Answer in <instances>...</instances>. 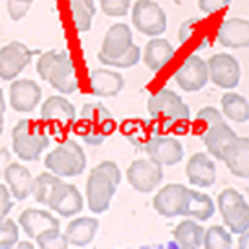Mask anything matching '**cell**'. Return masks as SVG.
I'll return each instance as SVG.
<instances>
[{
    "instance_id": "cell-41",
    "label": "cell",
    "mask_w": 249,
    "mask_h": 249,
    "mask_svg": "<svg viewBox=\"0 0 249 249\" xmlns=\"http://www.w3.org/2000/svg\"><path fill=\"white\" fill-rule=\"evenodd\" d=\"M198 22H200L198 18H187L185 22H181V26H179V30H178V39L181 44H187V42L191 40V37L195 35L196 24Z\"/></svg>"
},
{
    "instance_id": "cell-22",
    "label": "cell",
    "mask_w": 249,
    "mask_h": 249,
    "mask_svg": "<svg viewBox=\"0 0 249 249\" xmlns=\"http://www.w3.org/2000/svg\"><path fill=\"white\" fill-rule=\"evenodd\" d=\"M234 140H236V134L229 124H226V121L207 126V130L202 134V143L209 150V154L214 156L216 160H224L227 147Z\"/></svg>"
},
{
    "instance_id": "cell-18",
    "label": "cell",
    "mask_w": 249,
    "mask_h": 249,
    "mask_svg": "<svg viewBox=\"0 0 249 249\" xmlns=\"http://www.w3.org/2000/svg\"><path fill=\"white\" fill-rule=\"evenodd\" d=\"M40 117L46 123H53L59 124V126H70V124H75L77 112H75V107L66 97L52 95L42 103Z\"/></svg>"
},
{
    "instance_id": "cell-16",
    "label": "cell",
    "mask_w": 249,
    "mask_h": 249,
    "mask_svg": "<svg viewBox=\"0 0 249 249\" xmlns=\"http://www.w3.org/2000/svg\"><path fill=\"white\" fill-rule=\"evenodd\" d=\"M143 148L148 154V158L154 160L156 163H160L161 167H171L183 160V145L176 138L154 136L145 141Z\"/></svg>"
},
{
    "instance_id": "cell-24",
    "label": "cell",
    "mask_w": 249,
    "mask_h": 249,
    "mask_svg": "<svg viewBox=\"0 0 249 249\" xmlns=\"http://www.w3.org/2000/svg\"><path fill=\"white\" fill-rule=\"evenodd\" d=\"M224 163L231 174L238 178H249V140L248 138H238L227 147L224 154Z\"/></svg>"
},
{
    "instance_id": "cell-37",
    "label": "cell",
    "mask_w": 249,
    "mask_h": 249,
    "mask_svg": "<svg viewBox=\"0 0 249 249\" xmlns=\"http://www.w3.org/2000/svg\"><path fill=\"white\" fill-rule=\"evenodd\" d=\"M196 119L205 123L207 126H213L216 123H222L224 121V116L220 114V110H216L214 107H203L198 114H196Z\"/></svg>"
},
{
    "instance_id": "cell-8",
    "label": "cell",
    "mask_w": 249,
    "mask_h": 249,
    "mask_svg": "<svg viewBox=\"0 0 249 249\" xmlns=\"http://www.w3.org/2000/svg\"><path fill=\"white\" fill-rule=\"evenodd\" d=\"M218 209L231 233L240 234L249 227V203L236 189H224L220 193Z\"/></svg>"
},
{
    "instance_id": "cell-43",
    "label": "cell",
    "mask_w": 249,
    "mask_h": 249,
    "mask_svg": "<svg viewBox=\"0 0 249 249\" xmlns=\"http://www.w3.org/2000/svg\"><path fill=\"white\" fill-rule=\"evenodd\" d=\"M4 110H6V105H0V136L4 132Z\"/></svg>"
},
{
    "instance_id": "cell-23",
    "label": "cell",
    "mask_w": 249,
    "mask_h": 249,
    "mask_svg": "<svg viewBox=\"0 0 249 249\" xmlns=\"http://www.w3.org/2000/svg\"><path fill=\"white\" fill-rule=\"evenodd\" d=\"M124 79L116 70L97 68L90 73V90L95 97H114L123 90Z\"/></svg>"
},
{
    "instance_id": "cell-28",
    "label": "cell",
    "mask_w": 249,
    "mask_h": 249,
    "mask_svg": "<svg viewBox=\"0 0 249 249\" xmlns=\"http://www.w3.org/2000/svg\"><path fill=\"white\" fill-rule=\"evenodd\" d=\"M203 233H205L203 227L189 218V220H183L181 224H178L172 234H174V240H176V246H178V248L198 249V248H202Z\"/></svg>"
},
{
    "instance_id": "cell-26",
    "label": "cell",
    "mask_w": 249,
    "mask_h": 249,
    "mask_svg": "<svg viewBox=\"0 0 249 249\" xmlns=\"http://www.w3.org/2000/svg\"><path fill=\"white\" fill-rule=\"evenodd\" d=\"M4 178L8 183V189L15 200H26L31 195L33 189V178L31 172L20 163H9L4 169Z\"/></svg>"
},
{
    "instance_id": "cell-38",
    "label": "cell",
    "mask_w": 249,
    "mask_h": 249,
    "mask_svg": "<svg viewBox=\"0 0 249 249\" xmlns=\"http://www.w3.org/2000/svg\"><path fill=\"white\" fill-rule=\"evenodd\" d=\"M30 6L28 2H20V0H8V13L11 17V20H20L28 15L30 11Z\"/></svg>"
},
{
    "instance_id": "cell-3",
    "label": "cell",
    "mask_w": 249,
    "mask_h": 249,
    "mask_svg": "<svg viewBox=\"0 0 249 249\" xmlns=\"http://www.w3.org/2000/svg\"><path fill=\"white\" fill-rule=\"evenodd\" d=\"M37 73L40 79L48 81L55 90H59L64 95L73 93L79 88L75 66L66 52H57V50L44 52L37 61Z\"/></svg>"
},
{
    "instance_id": "cell-17",
    "label": "cell",
    "mask_w": 249,
    "mask_h": 249,
    "mask_svg": "<svg viewBox=\"0 0 249 249\" xmlns=\"http://www.w3.org/2000/svg\"><path fill=\"white\" fill-rule=\"evenodd\" d=\"M42 99L40 86L31 79H18L9 86V103L15 112H31Z\"/></svg>"
},
{
    "instance_id": "cell-35",
    "label": "cell",
    "mask_w": 249,
    "mask_h": 249,
    "mask_svg": "<svg viewBox=\"0 0 249 249\" xmlns=\"http://www.w3.org/2000/svg\"><path fill=\"white\" fill-rule=\"evenodd\" d=\"M18 242V226L13 220H0V249L15 248Z\"/></svg>"
},
{
    "instance_id": "cell-29",
    "label": "cell",
    "mask_w": 249,
    "mask_h": 249,
    "mask_svg": "<svg viewBox=\"0 0 249 249\" xmlns=\"http://www.w3.org/2000/svg\"><path fill=\"white\" fill-rule=\"evenodd\" d=\"M214 211H216V207H214V202H213L211 196L189 189V200H187L185 216L195 218L198 222H205V220L213 218Z\"/></svg>"
},
{
    "instance_id": "cell-6",
    "label": "cell",
    "mask_w": 249,
    "mask_h": 249,
    "mask_svg": "<svg viewBox=\"0 0 249 249\" xmlns=\"http://www.w3.org/2000/svg\"><path fill=\"white\" fill-rule=\"evenodd\" d=\"M44 165L50 172L59 178H73L81 176L86 169V154L77 141L64 140L55 147L44 160Z\"/></svg>"
},
{
    "instance_id": "cell-32",
    "label": "cell",
    "mask_w": 249,
    "mask_h": 249,
    "mask_svg": "<svg viewBox=\"0 0 249 249\" xmlns=\"http://www.w3.org/2000/svg\"><path fill=\"white\" fill-rule=\"evenodd\" d=\"M61 179L59 176H55L53 172H44L37 176V179H33V189H31V195L37 200V203L40 205H48L50 202V195L53 191V187L59 183Z\"/></svg>"
},
{
    "instance_id": "cell-21",
    "label": "cell",
    "mask_w": 249,
    "mask_h": 249,
    "mask_svg": "<svg viewBox=\"0 0 249 249\" xmlns=\"http://www.w3.org/2000/svg\"><path fill=\"white\" fill-rule=\"evenodd\" d=\"M216 40L224 48H248L249 46V20L244 18H227L220 24Z\"/></svg>"
},
{
    "instance_id": "cell-33",
    "label": "cell",
    "mask_w": 249,
    "mask_h": 249,
    "mask_svg": "<svg viewBox=\"0 0 249 249\" xmlns=\"http://www.w3.org/2000/svg\"><path fill=\"white\" fill-rule=\"evenodd\" d=\"M202 248L205 249H229L233 248V236L231 231H227L226 227L213 226L203 233Z\"/></svg>"
},
{
    "instance_id": "cell-40",
    "label": "cell",
    "mask_w": 249,
    "mask_h": 249,
    "mask_svg": "<svg viewBox=\"0 0 249 249\" xmlns=\"http://www.w3.org/2000/svg\"><path fill=\"white\" fill-rule=\"evenodd\" d=\"M13 209V200H11V193L4 183H0V220L9 214V211Z\"/></svg>"
},
{
    "instance_id": "cell-30",
    "label": "cell",
    "mask_w": 249,
    "mask_h": 249,
    "mask_svg": "<svg viewBox=\"0 0 249 249\" xmlns=\"http://www.w3.org/2000/svg\"><path fill=\"white\" fill-rule=\"evenodd\" d=\"M222 110H224V116L234 123L249 121V101L240 93L227 92L222 97Z\"/></svg>"
},
{
    "instance_id": "cell-19",
    "label": "cell",
    "mask_w": 249,
    "mask_h": 249,
    "mask_svg": "<svg viewBox=\"0 0 249 249\" xmlns=\"http://www.w3.org/2000/svg\"><path fill=\"white\" fill-rule=\"evenodd\" d=\"M97 227H99L97 218L81 216V218H75L73 222L68 224V227L64 229L62 236H64V242H66L68 248H86L95 238Z\"/></svg>"
},
{
    "instance_id": "cell-42",
    "label": "cell",
    "mask_w": 249,
    "mask_h": 249,
    "mask_svg": "<svg viewBox=\"0 0 249 249\" xmlns=\"http://www.w3.org/2000/svg\"><path fill=\"white\" fill-rule=\"evenodd\" d=\"M238 248L240 249H249V227L240 233V238H238Z\"/></svg>"
},
{
    "instance_id": "cell-44",
    "label": "cell",
    "mask_w": 249,
    "mask_h": 249,
    "mask_svg": "<svg viewBox=\"0 0 249 249\" xmlns=\"http://www.w3.org/2000/svg\"><path fill=\"white\" fill-rule=\"evenodd\" d=\"M17 246H18V248H24V249H31V248H33V244H31V242H24V244H18V242H17Z\"/></svg>"
},
{
    "instance_id": "cell-14",
    "label": "cell",
    "mask_w": 249,
    "mask_h": 249,
    "mask_svg": "<svg viewBox=\"0 0 249 249\" xmlns=\"http://www.w3.org/2000/svg\"><path fill=\"white\" fill-rule=\"evenodd\" d=\"M209 81H213L218 88H236L240 83V62L229 53H214L207 61Z\"/></svg>"
},
{
    "instance_id": "cell-20",
    "label": "cell",
    "mask_w": 249,
    "mask_h": 249,
    "mask_svg": "<svg viewBox=\"0 0 249 249\" xmlns=\"http://www.w3.org/2000/svg\"><path fill=\"white\" fill-rule=\"evenodd\" d=\"M185 172L191 185L211 187L216 181V165L205 152H196L191 156Z\"/></svg>"
},
{
    "instance_id": "cell-13",
    "label": "cell",
    "mask_w": 249,
    "mask_h": 249,
    "mask_svg": "<svg viewBox=\"0 0 249 249\" xmlns=\"http://www.w3.org/2000/svg\"><path fill=\"white\" fill-rule=\"evenodd\" d=\"M33 50L22 42H9L0 50V79L13 81L20 75L33 59Z\"/></svg>"
},
{
    "instance_id": "cell-34",
    "label": "cell",
    "mask_w": 249,
    "mask_h": 249,
    "mask_svg": "<svg viewBox=\"0 0 249 249\" xmlns=\"http://www.w3.org/2000/svg\"><path fill=\"white\" fill-rule=\"evenodd\" d=\"M35 242H37V246H39L40 249H64V248H68L59 227H53V229H48V231H44V233H40L39 236L35 238Z\"/></svg>"
},
{
    "instance_id": "cell-45",
    "label": "cell",
    "mask_w": 249,
    "mask_h": 249,
    "mask_svg": "<svg viewBox=\"0 0 249 249\" xmlns=\"http://www.w3.org/2000/svg\"><path fill=\"white\" fill-rule=\"evenodd\" d=\"M0 105H6V101H4V92H2V88H0Z\"/></svg>"
},
{
    "instance_id": "cell-15",
    "label": "cell",
    "mask_w": 249,
    "mask_h": 249,
    "mask_svg": "<svg viewBox=\"0 0 249 249\" xmlns=\"http://www.w3.org/2000/svg\"><path fill=\"white\" fill-rule=\"evenodd\" d=\"M48 207L53 211V213H59L61 216L70 218L83 211L85 200H83V195L79 193V189L75 185L59 181L53 187L52 195H50Z\"/></svg>"
},
{
    "instance_id": "cell-47",
    "label": "cell",
    "mask_w": 249,
    "mask_h": 249,
    "mask_svg": "<svg viewBox=\"0 0 249 249\" xmlns=\"http://www.w3.org/2000/svg\"><path fill=\"white\" fill-rule=\"evenodd\" d=\"M2 154V152H0ZM2 158H6V152H4V156H0V161H2Z\"/></svg>"
},
{
    "instance_id": "cell-12",
    "label": "cell",
    "mask_w": 249,
    "mask_h": 249,
    "mask_svg": "<svg viewBox=\"0 0 249 249\" xmlns=\"http://www.w3.org/2000/svg\"><path fill=\"white\" fill-rule=\"evenodd\" d=\"M187 200H189V189L181 183H169L165 185L152 200L156 213L165 218L185 216Z\"/></svg>"
},
{
    "instance_id": "cell-2",
    "label": "cell",
    "mask_w": 249,
    "mask_h": 249,
    "mask_svg": "<svg viewBox=\"0 0 249 249\" xmlns=\"http://www.w3.org/2000/svg\"><path fill=\"white\" fill-rule=\"evenodd\" d=\"M119 183H121V171L114 161H103L95 165L86 181L88 209L95 214L107 213Z\"/></svg>"
},
{
    "instance_id": "cell-7",
    "label": "cell",
    "mask_w": 249,
    "mask_h": 249,
    "mask_svg": "<svg viewBox=\"0 0 249 249\" xmlns=\"http://www.w3.org/2000/svg\"><path fill=\"white\" fill-rule=\"evenodd\" d=\"M11 140H13L11 141L13 152L22 161H37L44 152V148L50 145V136L40 126L30 123L28 119H20L13 126Z\"/></svg>"
},
{
    "instance_id": "cell-46",
    "label": "cell",
    "mask_w": 249,
    "mask_h": 249,
    "mask_svg": "<svg viewBox=\"0 0 249 249\" xmlns=\"http://www.w3.org/2000/svg\"><path fill=\"white\" fill-rule=\"evenodd\" d=\"M20 2H28V4H31V2H33V0H20Z\"/></svg>"
},
{
    "instance_id": "cell-11",
    "label": "cell",
    "mask_w": 249,
    "mask_h": 249,
    "mask_svg": "<svg viewBox=\"0 0 249 249\" xmlns=\"http://www.w3.org/2000/svg\"><path fill=\"white\" fill-rule=\"evenodd\" d=\"M174 81L178 86L185 92H198L203 86L209 83V68L207 62L203 61L200 55H189L185 61L181 62L176 73H174Z\"/></svg>"
},
{
    "instance_id": "cell-25",
    "label": "cell",
    "mask_w": 249,
    "mask_h": 249,
    "mask_svg": "<svg viewBox=\"0 0 249 249\" xmlns=\"http://www.w3.org/2000/svg\"><path fill=\"white\" fill-rule=\"evenodd\" d=\"M18 224H20L24 233L28 234L30 238H33V240L40 233L48 231V229L61 227L59 226V220L52 213H46V211H40V209H26L24 213H20Z\"/></svg>"
},
{
    "instance_id": "cell-27",
    "label": "cell",
    "mask_w": 249,
    "mask_h": 249,
    "mask_svg": "<svg viewBox=\"0 0 249 249\" xmlns=\"http://www.w3.org/2000/svg\"><path fill=\"white\" fill-rule=\"evenodd\" d=\"M172 59H174V48L167 39L154 37L147 42L143 52V61L152 71H161Z\"/></svg>"
},
{
    "instance_id": "cell-31",
    "label": "cell",
    "mask_w": 249,
    "mask_h": 249,
    "mask_svg": "<svg viewBox=\"0 0 249 249\" xmlns=\"http://www.w3.org/2000/svg\"><path fill=\"white\" fill-rule=\"evenodd\" d=\"M73 26L79 33H86L92 28V18L95 15V2L93 0H68Z\"/></svg>"
},
{
    "instance_id": "cell-36",
    "label": "cell",
    "mask_w": 249,
    "mask_h": 249,
    "mask_svg": "<svg viewBox=\"0 0 249 249\" xmlns=\"http://www.w3.org/2000/svg\"><path fill=\"white\" fill-rule=\"evenodd\" d=\"M103 13L108 17H124L130 11V0H99Z\"/></svg>"
},
{
    "instance_id": "cell-39",
    "label": "cell",
    "mask_w": 249,
    "mask_h": 249,
    "mask_svg": "<svg viewBox=\"0 0 249 249\" xmlns=\"http://www.w3.org/2000/svg\"><path fill=\"white\" fill-rule=\"evenodd\" d=\"M231 4V0H198V8L202 9L205 15H213L222 9H226Z\"/></svg>"
},
{
    "instance_id": "cell-5",
    "label": "cell",
    "mask_w": 249,
    "mask_h": 249,
    "mask_svg": "<svg viewBox=\"0 0 249 249\" xmlns=\"http://www.w3.org/2000/svg\"><path fill=\"white\" fill-rule=\"evenodd\" d=\"M147 108L148 114L158 121H161L165 128L185 124L191 117V110L183 103V99L169 88H161L152 93L147 101Z\"/></svg>"
},
{
    "instance_id": "cell-10",
    "label": "cell",
    "mask_w": 249,
    "mask_h": 249,
    "mask_svg": "<svg viewBox=\"0 0 249 249\" xmlns=\"http://www.w3.org/2000/svg\"><path fill=\"white\" fill-rule=\"evenodd\" d=\"M126 179L138 193H150L161 183L163 179V169L161 165L156 163L154 160H136L126 169Z\"/></svg>"
},
{
    "instance_id": "cell-1",
    "label": "cell",
    "mask_w": 249,
    "mask_h": 249,
    "mask_svg": "<svg viewBox=\"0 0 249 249\" xmlns=\"http://www.w3.org/2000/svg\"><path fill=\"white\" fill-rule=\"evenodd\" d=\"M97 59L103 66L112 68H132L141 59V50L134 44L132 30L126 24H114L97 53Z\"/></svg>"
},
{
    "instance_id": "cell-9",
    "label": "cell",
    "mask_w": 249,
    "mask_h": 249,
    "mask_svg": "<svg viewBox=\"0 0 249 249\" xmlns=\"http://www.w3.org/2000/svg\"><path fill=\"white\" fill-rule=\"evenodd\" d=\"M132 24L147 37H160L167 30V15L154 0H138L132 8Z\"/></svg>"
},
{
    "instance_id": "cell-4",
    "label": "cell",
    "mask_w": 249,
    "mask_h": 249,
    "mask_svg": "<svg viewBox=\"0 0 249 249\" xmlns=\"http://www.w3.org/2000/svg\"><path fill=\"white\" fill-rule=\"evenodd\" d=\"M116 128L114 116L101 103H86L81 108L77 134L88 145H103Z\"/></svg>"
}]
</instances>
